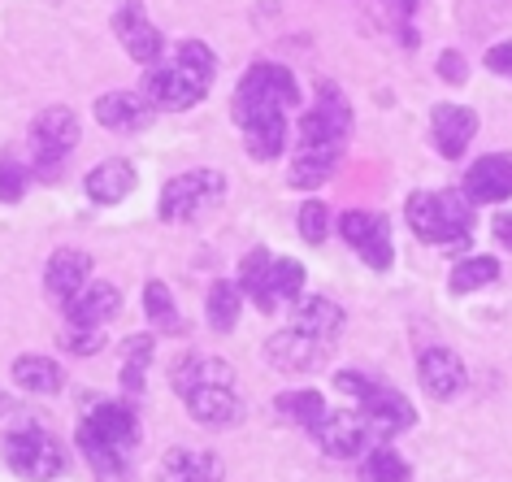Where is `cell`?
<instances>
[{
    "label": "cell",
    "mask_w": 512,
    "mask_h": 482,
    "mask_svg": "<svg viewBox=\"0 0 512 482\" xmlns=\"http://www.w3.org/2000/svg\"><path fill=\"white\" fill-rule=\"evenodd\" d=\"M213 70H217V61H213L209 48L200 40H183L174 48V57L144 79V96L157 109H191L209 96Z\"/></svg>",
    "instance_id": "cell-1"
},
{
    "label": "cell",
    "mask_w": 512,
    "mask_h": 482,
    "mask_svg": "<svg viewBox=\"0 0 512 482\" xmlns=\"http://www.w3.org/2000/svg\"><path fill=\"white\" fill-rule=\"evenodd\" d=\"M408 226L413 235H421L426 244H452V248H469V196L456 192H413L408 196Z\"/></svg>",
    "instance_id": "cell-2"
},
{
    "label": "cell",
    "mask_w": 512,
    "mask_h": 482,
    "mask_svg": "<svg viewBox=\"0 0 512 482\" xmlns=\"http://www.w3.org/2000/svg\"><path fill=\"white\" fill-rule=\"evenodd\" d=\"M300 105V87L291 79V70L283 66H270V61H261V66H252L243 74V83L235 87V122L248 126L256 118H274V113H287Z\"/></svg>",
    "instance_id": "cell-3"
},
{
    "label": "cell",
    "mask_w": 512,
    "mask_h": 482,
    "mask_svg": "<svg viewBox=\"0 0 512 482\" xmlns=\"http://www.w3.org/2000/svg\"><path fill=\"white\" fill-rule=\"evenodd\" d=\"M5 461H9V469H14L18 478L48 482V478H57L61 469H66V452H61V443L48 435V430L27 426V430H14V435L5 439Z\"/></svg>",
    "instance_id": "cell-4"
},
{
    "label": "cell",
    "mask_w": 512,
    "mask_h": 482,
    "mask_svg": "<svg viewBox=\"0 0 512 482\" xmlns=\"http://www.w3.org/2000/svg\"><path fill=\"white\" fill-rule=\"evenodd\" d=\"M222 192H226V179L217 170L178 174V179H170L161 192V222H191L204 205L222 200Z\"/></svg>",
    "instance_id": "cell-5"
},
{
    "label": "cell",
    "mask_w": 512,
    "mask_h": 482,
    "mask_svg": "<svg viewBox=\"0 0 512 482\" xmlns=\"http://www.w3.org/2000/svg\"><path fill=\"white\" fill-rule=\"evenodd\" d=\"M74 144H79V118L70 109L53 105L31 122V152H35V170L40 174H53L74 152Z\"/></svg>",
    "instance_id": "cell-6"
},
{
    "label": "cell",
    "mask_w": 512,
    "mask_h": 482,
    "mask_svg": "<svg viewBox=\"0 0 512 482\" xmlns=\"http://www.w3.org/2000/svg\"><path fill=\"white\" fill-rule=\"evenodd\" d=\"M339 231L343 239L356 248V257H361L369 270H387L391 265V222L382 218L374 209H352L339 218Z\"/></svg>",
    "instance_id": "cell-7"
},
{
    "label": "cell",
    "mask_w": 512,
    "mask_h": 482,
    "mask_svg": "<svg viewBox=\"0 0 512 482\" xmlns=\"http://www.w3.org/2000/svg\"><path fill=\"white\" fill-rule=\"evenodd\" d=\"M352 131V109L343 105V96L335 87H322V100H317V109L304 113L300 122V144H330V148H343V139Z\"/></svg>",
    "instance_id": "cell-8"
},
{
    "label": "cell",
    "mask_w": 512,
    "mask_h": 482,
    "mask_svg": "<svg viewBox=\"0 0 512 482\" xmlns=\"http://www.w3.org/2000/svg\"><path fill=\"white\" fill-rule=\"evenodd\" d=\"M317 443H322V452L330 456H361L369 448V439H374V426H369L365 413H326L322 422L313 426Z\"/></svg>",
    "instance_id": "cell-9"
},
{
    "label": "cell",
    "mask_w": 512,
    "mask_h": 482,
    "mask_svg": "<svg viewBox=\"0 0 512 482\" xmlns=\"http://www.w3.org/2000/svg\"><path fill=\"white\" fill-rule=\"evenodd\" d=\"M79 435H87V439H100V443H113V448L131 452V448H135V439H139V417H135L131 404L105 400V404H100V409H92V413L83 417Z\"/></svg>",
    "instance_id": "cell-10"
},
{
    "label": "cell",
    "mask_w": 512,
    "mask_h": 482,
    "mask_svg": "<svg viewBox=\"0 0 512 482\" xmlns=\"http://www.w3.org/2000/svg\"><path fill=\"white\" fill-rule=\"evenodd\" d=\"M265 361H270L274 370H283V374H309V370H317V365L326 361V344L291 326V331L274 335L270 344H265Z\"/></svg>",
    "instance_id": "cell-11"
},
{
    "label": "cell",
    "mask_w": 512,
    "mask_h": 482,
    "mask_svg": "<svg viewBox=\"0 0 512 482\" xmlns=\"http://www.w3.org/2000/svg\"><path fill=\"white\" fill-rule=\"evenodd\" d=\"M118 309H122V291L113 283H92V278L66 300L70 326H100V331H105V322H113Z\"/></svg>",
    "instance_id": "cell-12"
},
{
    "label": "cell",
    "mask_w": 512,
    "mask_h": 482,
    "mask_svg": "<svg viewBox=\"0 0 512 482\" xmlns=\"http://www.w3.org/2000/svg\"><path fill=\"white\" fill-rule=\"evenodd\" d=\"M178 396L187 400L191 417L204 422V426H235L243 417V404L235 396V387H226V383H200V387L178 391Z\"/></svg>",
    "instance_id": "cell-13"
},
{
    "label": "cell",
    "mask_w": 512,
    "mask_h": 482,
    "mask_svg": "<svg viewBox=\"0 0 512 482\" xmlns=\"http://www.w3.org/2000/svg\"><path fill=\"white\" fill-rule=\"evenodd\" d=\"M417 378H421V387H426L434 400H452L469 383L460 357H456V352H447V348H426V352H421V357H417Z\"/></svg>",
    "instance_id": "cell-14"
},
{
    "label": "cell",
    "mask_w": 512,
    "mask_h": 482,
    "mask_svg": "<svg viewBox=\"0 0 512 482\" xmlns=\"http://www.w3.org/2000/svg\"><path fill=\"white\" fill-rule=\"evenodd\" d=\"M465 196L478 205H495V200L512 196V152H491V157L473 161L465 174Z\"/></svg>",
    "instance_id": "cell-15"
},
{
    "label": "cell",
    "mask_w": 512,
    "mask_h": 482,
    "mask_svg": "<svg viewBox=\"0 0 512 482\" xmlns=\"http://www.w3.org/2000/svg\"><path fill=\"white\" fill-rule=\"evenodd\" d=\"M113 27H118V40H122V48L131 53L139 66H152V61L161 57V48H165V40H161V31L152 27V22L144 18V9H135V5H122L118 14H113Z\"/></svg>",
    "instance_id": "cell-16"
},
{
    "label": "cell",
    "mask_w": 512,
    "mask_h": 482,
    "mask_svg": "<svg viewBox=\"0 0 512 482\" xmlns=\"http://www.w3.org/2000/svg\"><path fill=\"white\" fill-rule=\"evenodd\" d=\"M430 131L443 157H460L469 148V139L478 135V113L465 105H434L430 113Z\"/></svg>",
    "instance_id": "cell-17"
},
{
    "label": "cell",
    "mask_w": 512,
    "mask_h": 482,
    "mask_svg": "<svg viewBox=\"0 0 512 482\" xmlns=\"http://www.w3.org/2000/svg\"><path fill=\"white\" fill-rule=\"evenodd\" d=\"M361 413L369 417V426H374V435H400V430L413 426V404H408L400 391L391 387H369V396L361 400Z\"/></svg>",
    "instance_id": "cell-18"
},
{
    "label": "cell",
    "mask_w": 512,
    "mask_h": 482,
    "mask_svg": "<svg viewBox=\"0 0 512 482\" xmlns=\"http://www.w3.org/2000/svg\"><path fill=\"white\" fill-rule=\"evenodd\" d=\"M87 278H92V257H87V252H74V248H57L53 257H48V270H44V291L66 304Z\"/></svg>",
    "instance_id": "cell-19"
},
{
    "label": "cell",
    "mask_w": 512,
    "mask_h": 482,
    "mask_svg": "<svg viewBox=\"0 0 512 482\" xmlns=\"http://www.w3.org/2000/svg\"><path fill=\"white\" fill-rule=\"evenodd\" d=\"M152 118V100L148 96H135V92H109L96 100V122L109 126V131H144Z\"/></svg>",
    "instance_id": "cell-20"
},
{
    "label": "cell",
    "mask_w": 512,
    "mask_h": 482,
    "mask_svg": "<svg viewBox=\"0 0 512 482\" xmlns=\"http://www.w3.org/2000/svg\"><path fill=\"white\" fill-rule=\"evenodd\" d=\"M83 183H87V196H92L96 205H118V200H126L135 192V166L122 157H109V161H100Z\"/></svg>",
    "instance_id": "cell-21"
},
{
    "label": "cell",
    "mask_w": 512,
    "mask_h": 482,
    "mask_svg": "<svg viewBox=\"0 0 512 482\" xmlns=\"http://www.w3.org/2000/svg\"><path fill=\"white\" fill-rule=\"evenodd\" d=\"M157 478L161 482H222V461H217L213 452L174 448V452H165Z\"/></svg>",
    "instance_id": "cell-22"
},
{
    "label": "cell",
    "mask_w": 512,
    "mask_h": 482,
    "mask_svg": "<svg viewBox=\"0 0 512 482\" xmlns=\"http://www.w3.org/2000/svg\"><path fill=\"white\" fill-rule=\"evenodd\" d=\"M339 152L343 148H330V144H300L296 161H291V187H304V192L322 187L339 166Z\"/></svg>",
    "instance_id": "cell-23"
},
{
    "label": "cell",
    "mask_w": 512,
    "mask_h": 482,
    "mask_svg": "<svg viewBox=\"0 0 512 482\" xmlns=\"http://www.w3.org/2000/svg\"><path fill=\"white\" fill-rule=\"evenodd\" d=\"M296 331H304V335H313V339H322V344H330V339L343 331V309H339L335 300H326V296L300 300V309H296Z\"/></svg>",
    "instance_id": "cell-24"
},
{
    "label": "cell",
    "mask_w": 512,
    "mask_h": 482,
    "mask_svg": "<svg viewBox=\"0 0 512 482\" xmlns=\"http://www.w3.org/2000/svg\"><path fill=\"white\" fill-rule=\"evenodd\" d=\"M243 139H248V148L256 161H274V157H283V148H287V113H274V118H256L243 126Z\"/></svg>",
    "instance_id": "cell-25"
},
{
    "label": "cell",
    "mask_w": 512,
    "mask_h": 482,
    "mask_svg": "<svg viewBox=\"0 0 512 482\" xmlns=\"http://www.w3.org/2000/svg\"><path fill=\"white\" fill-rule=\"evenodd\" d=\"M270 265H274V257L265 248H252L248 257H243V265H239V291H248V300L261 313L278 309V304L270 300Z\"/></svg>",
    "instance_id": "cell-26"
},
{
    "label": "cell",
    "mask_w": 512,
    "mask_h": 482,
    "mask_svg": "<svg viewBox=\"0 0 512 482\" xmlns=\"http://www.w3.org/2000/svg\"><path fill=\"white\" fill-rule=\"evenodd\" d=\"M14 383L22 391H31V396H53V391H61V383H66V374H61V365L48 361V357H18Z\"/></svg>",
    "instance_id": "cell-27"
},
{
    "label": "cell",
    "mask_w": 512,
    "mask_h": 482,
    "mask_svg": "<svg viewBox=\"0 0 512 482\" xmlns=\"http://www.w3.org/2000/svg\"><path fill=\"white\" fill-rule=\"evenodd\" d=\"M152 348H157L152 335L122 339V387H126V396H139V391H144V370L152 361Z\"/></svg>",
    "instance_id": "cell-28"
},
{
    "label": "cell",
    "mask_w": 512,
    "mask_h": 482,
    "mask_svg": "<svg viewBox=\"0 0 512 482\" xmlns=\"http://www.w3.org/2000/svg\"><path fill=\"white\" fill-rule=\"evenodd\" d=\"M79 448H83L87 465H92V474H96L100 482H122L126 456H131V452L113 448V443H100V439H87V435H79Z\"/></svg>",
    "instance_id": "cell-29"
},
{
    "label": "cell",
    "mask_w": 512,
    "mask_h": 482,
    "mask_svg": "<svg viewBox=\"0 0 512 482\" xmlns=\"http://www.w3.org/2000/svg\"><path fill=\"white\" fill-rule=\"evenodd\" d=\"M144 313L152 317V326H157L161 335H183V317H178L174 300H170V287L165 283H148L144 287Z\"/></svg>",
    "instance_id": "cell-30"
},
{
    "label": "cell",
    "mask_w": 512,
    "mask_h": 482,
    "mask_svg": "<svg viewBox=\"0 0 512 482\" xmlns=\"http://www.w3.org/2000/svg\"><path fill=\"white\" fill-rule=\"evenodd\" d=\"M274 409L283 417H291V422H300V426L313 430L326 417V400L317 396V391H283V396L274 400Z\"/></svg>",
    "instance_id": "cell-31"
},
{
    "label": "cell",
    "mask_w": 512,
    "mask_h": 482,
    "mask_svg": "<svg viewBox=\"0 0 512 482\" xmlns=\"http://www.w3.org/2000/svg\"><path fill=\"white\" fill-rule=\"evenodd\" d=\"M239 304H243L239 283H213V291H209V326L213 331H222V335L235 331Z\"/></svg>",
    "instance_id": "cell-32"
},
{
    "label": "cell",
    "mask_w": 512,
    "mask_h": 482,
    "mask_svg": "<svg viewBox=\"0 0 512 482\" xmlns=\"http://www.w3.org/2000/svg\"><path fill=\"white\" fill-rule=\"evenodd\" d=\"M365 482H408V465L400 452H391L387 443L369 448L365 456Z\"/></svg>",
    "instance_id": "cell-33"
},
{
    "label": "cell",
    "mask_w": 512,
    "mask_h": 482,
    "mask_svg": "<svg viewBox=\"0 0 512 482\" xmlns=\"http://www.w3.org/2000/svg\"><path fill=\"white\" fill-rule=\"evenodd\" d=\"M499 278V261L495 257H469V261H460L456 270H452V291H478L486 283H495Z\"/></svg>",
    "instance_id": "cell-34"
},
{
    "label": "cell",
    "mask_w": 512,
    "mask_h": 482,
    "mask_svg": "<svg viewBox=\"0 0 512 482\" xmlns=\"http://www.w3.org/2000/svg\"><path fill=\"white\" fill-rule=\"evenodd\" d=\"M300 291H304V265L291 261V257L274 261L270 265V300L283 304V300H296Z\"/></svg>",
    "instance_id": "cell-35"
},
{
    "label": "cell",
    "mask_w": 512,
    "mask_h": 482,
    "mask_svg": "<svg viewBox=\"0 0 512 482\" xmlns=\"http://www.w3.org/2000/svg\"><path fill=\"white\" fill-rule=\"evenodd\" d=\"M326 231H330V209L322 200H309V205L300 209V239L304 244H322Z\"/></svg>",
    "instance_id": "cell-36"
},
{
    "label": "cell",
    "mask_w": 512,
    "mask_h": 482,
    "mask_svg": "<svg viewBox=\"0 0 512 482\" xmlns=\"http://www.w3.org/2000/svg\"><path fill=\"white\" fill-rule=\"evenodd\" d=\"M100 326H70L66 335H61V348H70V352H79V357H92V352L100 348Z\"/></svg>",
    "instance_id": "cell-37"
},
{
    "label": "cell",
    "mask_w": 512,
    "mask_h": 482,
    "mask_svg": "<svg viewBox=\"0 0 512 482\" xmlns=\"http://www.w3.org/2000/svg\"><path fill=\"white\" fill-rule=\"evenodd\" d=\"M27 192V170L18 161H0V200H22Z\"/></svg>",
    "instance_id": "cell-38"
},
{
    "label": "cell",
    "mask_w": 512,
    "mask_h": 482,
    "mask_svg": "<svg viewBox=\"0 0 512 482\" xmlns=\"http://www.w3.org/2000/svg\"><path fill=\"white\" fill-rule=\"evenodd\" d=\"M335 387L343 391V396H352L356 404H361V400L369 396V387H374V383H369L365 374H356V370H339V374H335Z\"/></svg>",
    "instance_id": "cell-39"
},
{
    "label": "cell",
    "mask_w": 512,
    "mask_h": 482,
    "mask_svg": "<svg viewBox=\"0 0 512 482\" xmlns=\"http://www.w3.org/2000/svg\"><path fill=\"white\" fill-rule=\"evenodd\" d=\"M439 79H443V83H465V79H469L465 57H460V53H443V57H439Z\"/></svg>",
    "instance_id": "cell-40"
},
{
    "label": "cell",
    "mask_w": 512,
    "mask_h": 482,
    "mask_svg": "<svg viewBox=\"0 0 512 482\" xmlns=\"http://www.w3.org/2000/svg\"><path fill=\"white\" fill-rule=\"evenodd\" d=\"M486 66H491L495 74H512V40L508 44H495L491 53H486Z\"/></svg>",
    "instance_id": "cell-41"
},
{
    "label": "cell",
    "mask_w": 512,
    "mask_h": 482,
    "mask_svg": "<svg viewBox=\"0 0 512 482\" xmlns=\"http://www.w3.org/2000/svg\"><path fill=\"white\" fill-rule=\"evenodd\" d=\"M495 239L504 248H512V213H508V218H495Z\"/></svg>",
    "instance_id": "cell-42"
},
{
    "label": "cell",
    "mask_w": 512,
    "mask_h": 482,
    "mask_svg": "<svg viewBox=\"0 0 512 482\" xmlns=\"http://www.w3.org/2000/svg\"><path fill=\"white\" fill-rule=\"evenodd\" d=\"M400 5H404V9H413V0H400Z\"/></svg>",
    "instance_id": "cell-43"
}]
</instances>
